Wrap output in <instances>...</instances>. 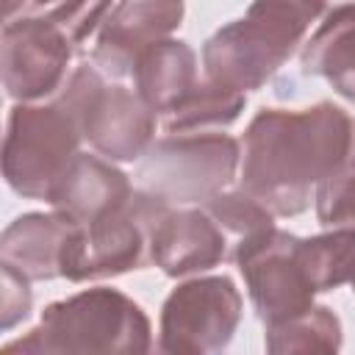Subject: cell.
Returning a JSON list of instances; mask_svg holds the SVG:
<instances>
[{
	"instance_id": "4fadbf2b",
	"label": "cell",
	"mask_w": 355,
	"mask_h": 355,
	"mask_svg": "<svg viewBox=\"0 0 355 355\" xmlns=\"http://www.w3.org/2000/svg\"><path fill=\"white\" fill-rule=\"evenodd\" d=\"M130 194H133L130 183L116 166H111L97 155L78 153L47 202L55 208V214L83 227L97 216H103L105 211L122 205Z\"/></svg>"
},
{
	"instance_id": "ba28073f",
	"label": "cell",
	"mask_w": 355,
	"mask_h": 355,
	"mask_svg": "<svg viewBox=\"0 0 355 355\" xmlns=\"http://www.w3.org/2000/svg\"><path fill=\"white\" fill-rule=\"evenodd\" d=\"M233 258L239 261L250 300L266 324L283 322L311 308L316 288L302 269L297 236L269 227L241 241Z\"/></svg>"
},
{
	"instance_id": "3957f363",
	"label": "cell",
	"mask_w": 355,
	"mask_h": 355,
	"mask_svg": "<svg viewBox=\"0 0 355 355\" xmlns=\"http://www.w3.org/2000/svg\"><path fill=\"white\" fill-rule=\"evenodd\" d=\"M144 352L150 349V322L136 302L114 288L80 291L47 305L42 322L6 352Z\"/></svg>"
},
{
	"instance_id": "4316f807",
	"label": "cell",
	"mask_w": 355,
	"mask_h": 355,
	"mask_svg": "<svg viewBox=\"0 0 355 355\" xmlns=\"http://www.w3.org/2000/svg\"><path fill=\"white\" fill-rule=\"evenodd\" d=\"M349 280H352V291H355V272H352V277H349Z\"/></svg>"
},
{
	"instance_id": "d4e9b609",
	"label": "cell",
	"mask_w": 355,
	"mask_h": 355,
	"mask_svg": "<svg viewBox=\"0 0 355 355\" xmlns=\"http://www.w3.org/2000/svg\"><path fill=\"white\" fill-rule=\"evenodd\" d=\"M344 169H355V119H352V130H349V150L344 158Z\"/></svg>"
},
{
	"instance_id": "484cf974",
	"label": "cell",
	"mask_w": 355,
	"mask_h": 355,
	"mask_svg": "<svg viewBox=\"0 0 355 355\" xmlns=\"http://www.w3.org/2000/svg\"><path fill=\"white\" fill-rule=\"evenodd\" d=\"M55 3H61V0H31V8L39 11V8H44V6H55Z\"/></svg>"
},
{
	"instance_id": "5b68a950",
	"label": "cell",
	"mask_w": 355,
	"mask_h": 355,
	"mask_svg": "<svg viewBox=\"0 0 355 355\" xmlns=\"http://www.w3.org/2000/svg\"><path fill=\"white\" fill-rule=\"evenodd\" d=\"M166 214L164 200L139 189L94 222L75 225L61 255V275L80 283L141 269L153 261V233Z\"/></svg>"
},
{
	"instance_id": "e0dca14e",
	"label": "cell",
	"mask_w": 355,
	"mask_h": 355,
	"mask_svg": "<svg viewBox=\"0 0 355 355\" xmlns=\"http://www.w3.org/2000/svg\"><path fill=\"white\" fill-rule=\"evenodd\" d=\"M241 108V92L208 78L202 83H194L175 105H169L161 125L166 133H211L239 119Z\"/></svg>"
},
{
	"instance_id": "8992f818",
	"label": "cell",
	"mask_w": 355,
	"mask_h": 355,
	"mask_svg": "<svg viewBox=\"0 0 355 355\" xmlns=\"http://www.w3.org/2000/svg\"><path fill=\"white\" fill-rule=\"evenodd\" d=\"M239 166V141L225 133H169L144 150L139 189L166 205L208 202L222 194Z\"/></svg>"
},
{
	"instance_id": "8fae6325",
	"label": "cell",
	"mask_w": 355,
	"mask_h": 355,
	"mask_svg": "<svg viewBox=\"0 0 355 355\" xmlns=\"http://www.w3.org/2000/svg\"><path fill=\"white\" fill-rule=\"evenodd\" d=\"M183 17V0H119L103 22L92 64L111 78L133 75L139 55L164 42Z\"/></svg>"
},
{
	"instance_id": "52a82bcc",
	"label": "cell",
	"mask_w": 355,
	"mask_h": 355,
	"mask_svg": "<svg viewBox=\"0 0 355 355\" xmlns=\"http://www.w3.org/2000/svg\"><path fill=\"white\" fill-rule=\"evenodd\" d=\"M55 97L75 114L83 139H89L100 155L116 161L144 155L155 130V111L141 94H133L125 86H105L100 69L83 64L67 78Z\"/></svg>"
},
{
	"instance_id": "30bf717a",
	"label": "cell",
	"mask_w": 355,
	"mask_h": 355,
	"mask_svg": "<svg viewBox=\"0 0 355 355\" xmlns=\"http://www.w3.org/2000/svg\"><path fill=\"white\" fill-rule=\"evenodd\" d=\"M241 319V297L227 277L191 280L175 288L161 313L164 352H216Z\"/></svg>"
},
{
	"instance_id": "5bb4252c",
	"label": "cell",
	"mask_w": 355,
	"mask_h": 355,
	"mask_svg": "<svg viewBox=\"0 0 355 355\" xmlns=\"http://www.w3.org/2000/svg\"><path fill=\"white\" fill-rule=\"evenodd\" d=\"M75 225L61 214H25L0 239V263L14 266L28 280L61 275V255Z\"/></svg>"
},
{
	"instance_id": "ac0fdd59",
	"label": "cell",
	"mask_w": 355,
	"mask_h": 355,
	"mask_svg": "<svg viewBox=\"0 0 355 355\" xmlns=\"http://www.w3.org/2000/svg\"><path fill=\"white\" fill-rule=\"evenodd\" d=\"M300 261L316 291L336 288L355 272V230L333 227L330 233L300 239Z\"/></svg>"
},
{
	"instance_id": "83f0119b",
	"label": "cell",
	"mask_w": 355,
	"mask_h": 355,
	"mask_svg": "<svg viewBox=\"0 0 355 355\" xmlns=\"http://www.w3.org/2000/svg\"><path fill=\"white\" fill-rule=\"evenodd\" d=\"M344 3H352V6H355V0H344Z\"/></svg>"
},
{
	"instance_id": "7402d4cb",
	"label": "cell",
	"mask_w": 355,
	"mask_h": 355,
	"mask_svg": "<svg viewBox=\"0 0 355 355\" xmlns=\"http://www.w3.org/2000/svg\"><path fill=\"white\" fill-rule=\"evenodd\" d=\"M108 8L111 0H61L50 6V11L44 14L61 28V33L72 42V47L80 50L89 42V36L100 28V22H105Z\"/></svg>"
},
{
	"instance_id": "9a60e30c",
	"label": "cell",
	"mask_w": 355,
	"mask_h": 355,
	"mask_svg": "<svg viewBox=\"0 0 355 355\" xmlns=\"http://www.w3.org/2000/svg\"><path fill=\"white\" fill-rule=\"evenodd\" d=\"M302 69L308 75H324L330 86L355 100V6H338L327 14L311 42L302 47Z\"/></svg>"
},
{
	"instance_id": "9c48e42d",
	"label": "cell",
	"mask_w": 355,
	"mask_h": 355,
	"mask_svg": "<svg viewBox=\"0 0 355 355\" xmlns=\"http://www.w3.org/2000/svg\"><path fill=\"white\" fill-rule=\"evenodd\" d=\"M75 47L47 17L8 19L3 28V86L17 103H42L67 83V67Z\"/></svg>"
},
{
	"instance_id": "603a6c76",
	"label": "cell",
	"mask_w": 355,
	"mask_h": 355,
	"mask_svg": "<svg viewBox=\"0 0 355 355\" xmlns=\"http://www.w3.org/2000/svg\"><path fill=\"white\" fill-rule=\"evenodd\" d=\"M3 272V297H0V327L11 330L17 322H22L31 311V288L28 277L19 275L14 266L0 263Z\"/></svg>"
},
{
	"instance_id": "cb8c5ba5",
	"label": "cell",
	"mask_w": 355,
	"mask_h": 355,
	"mask_svg": "<svg viewBox=\"0 0 355 355\" xmlns=\"http://www.w3.org/2000/svg\"><path fill=\"white\" fill-rule=\"evenodd\" d=\"M25 8H31V0H3L6 22H8V19H17V14H22Z\"/></svg>"
},
{
	"instance_id": "44dd1931",
	"label": "cell",
	"mask_w": 355,
	"mask_h": 355,
	"mask_svg": "<svg viewBox=\"0 0 355 355\" xmlns=\"http://www.w3.org/2000/svg\"><path fill=\"white\" fill-rule=\"evenodd\" d=\"M316 216L324 227L355 230V169H336L316 186Z\"/></svg>"
},
{
	"instance_id": "7c38bea8",
	"label": "cell",
	"mask_w": 355,
	"mask_h": 355,
	"mask_svg": "<svg viewBox=\"0 0 355 355\" xmlns=\"http://www.w3.org/2000/svg\"><path fill=\"white\" fill-rule=\"evenodd\" d=\"M225 258H233V244L208 211H169L153 233V261L169 277L211 269Z\"/></svg>"
},
{
	"instance_id": "d6986e66",
	"label": "cell",
	"mask_w": 355,
	"mask_h": 355,
	"mask_svg": "<svg viewBox=\"0 0 355 355\" xmlns=\"http://www.w3.org/2000/svg\"><path fill=\"white\" fill-rule=\"evenodd\" d=\"M341 324L330 308H305L283 322L266 324V347L272 352H305V349H338Z\"/></svg>"
},
{
	"instance_id": "6da1fadb",
	"label": "cell",
	"mask_w": 355,
	"mask_h": 355,
	"mask_svg": "<svg viewBox=\"0 0 355 355\" xmlns=\"http://www.w3.org/2000/svg\"><path fill=\"white\" fill-rule=\"evenodd\" d=\"M349 130L352 119L330 103L302 111H261L244 133L241 189L272 214L305 211L311 191L344 166Z\"/></svg>"
},
{
	"instance_id": "ffe728a7",
	"label": "cell",
	"mask_w": 355,
	"mask_h": 355,
	"mask_svg": "<svg viewBox=\"0 0 355 355\" xmlns=\"http://www.w3.org/2000/svg\"><path fill=\"white\" fill-rule=\"evenodd\" d=\"M205 211L214 216V222L227 233L230 244H233V255H236V247L263 230L272 227V211L258 202L252 194H247L244 189L241 191H230V194H216L205 202Z\"/></svg>"
},
{
	"instance_id": "277c9868",
	"label": "cell",
	"mask_w": 355,
	"mask_h": 355,
	"mask_svg": "<svg viewBox=\"0 0 355 355\" xmlns=\"http://www.w3.org/2000/svg\"><path fill=\"white\" fill-rule=\"evenodd\" d=\"M83 139L75 114L58 100L14 105L3 141L6 183L31 200H50Z\"/></svg>"
},
{
	"instance_id": "2e32d148",
	"label": "cell",
	"mask_w": 355,
	"mask_h": 355,
	"mask_svg": "<svg viewBox=\"0 0 355 355\" xmlns=\"http://www.w3.org/2000/svg\"><path fill=\"white\" fill-rule=\"evenodd\" d=\"M133 80L141 100L164 114L197 83V58L186 42L164 39L139 55Z\"/></svg>"
},
{
	"instance_id": "7a4b0ae2",
	"label": "cell",
	"mask_w": 355,
	"mask_h": 355,
	"mask_svg": "<svg viewBox=\"0 0 355 355\" xmlns=\"http://www.w3.org/2000/svg\"><path fill=\"white\" fill-rule=\"evenodd\" d=\"M324 0H255L244 19L219 28L202 50L211 80L236 92L258 89L294 53Z\"/></svg>"
}]
</instances>
